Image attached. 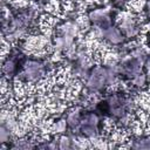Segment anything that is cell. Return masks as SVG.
<instances>
[{"label": "cell", "instance_id": "3", "mask_svg": "<svg viewBox=\"0 0 150 150\" xmlns=\"http://www.w3.org/2000/svg\"><path fill=\"white\" fill-rule=\"evenodd\" d=\"M121 28H122L123 32H124L127 35H129V36H131V35H134V34L136 33L135 22H134V20L130 19V18H127V19H124V20L121 22Z\"/></svg>", "mask_w": 150, "mask_h": 150}, {"label": "cell", "instance_id": "2", "mask_svg": "<svg viewBox=\"0 0 150 150\" xmlns=\"http://www.w3.org/2000/svg\"><path fill=\"white\" fill-rule=\"evenodd\" d=\"M41 66L36 62H29L27 66H26V74H27V77L30 79V80H34L36 77H39V75L41 74Z\"/></svg>", "mask_w": 150, "mask_h": 150}, {"label": "cell", "instance_id": "6", "mask_svg": "<svg viewBox=\"0 0 150 150\" xmlns=\"http://www.w3.org/2000/svg\"><path fill=\"white\" fill-rule=\"evenodd\" d=\"M68 122H69V124H71V125L77 124V123H79V114H77V112L70 114L69 117H68Z\"/></svg>", "mask_w": 150, "mask_h": 150}, {"label": "cell", "instance_id": "10", "mask_svg": "<svg viewBox=\"0 0 150 150\" xmlns=\"http://www.w3.org/2000/svg\"><path fill=\"white\" fill-rule=\"evenodd\" d=\"M7 139V130L5 127H1V142H6Z\"/></svg>", "mask_w": 150, "mask_h": 150}, {"label": "cell", "instance_id": "8", "mask_svg": "<svg viewBox=\"0 0 150 150\" xmlns=\"http://www.w3.org/2000/svg\"><path fill=\"white\" fill-rule=\"evenodd\" d=\"M60 148H62V149H64V148H69V139L66 138V137H63V138L61 139Z\"/></svg>", "mask_w": 150, "mask_h": 150}, {"label": "cell", "instance_id": "5", "mask_svg": "<svg viewBox=\"0 0 150 150\" xmlns=\"http://www.w3.org/2000/svg\"><path fill=\"white\" fill-rule=\"evenodd\" d=\"M90 19L95 22H102L107 20V13L104 11H95L90 13Z\"/></svg>", "mask_w": 150, "mask_h": 150}, {"label": "cell", "instance_id": "1", "mask_svg": "<svg viewBox=\"0 0 150 150\" xmlns=\"http://www.w3.org/2000/svg\"><path fill=\"white\" fill-rule=\"evenodd\" d=\"M107 79H108L107 71L104 69H102V68H96L93 71L91 76H90V79L88 81V84H89V87H91L94 89H100V88H102L104 86Z\"/></svg>", "mask_w": 150, "mask_h": 150}, {"label": "cell", "instance_id": "7", "mask_svg": "<svg viewBox=\"0 0 150 150\" xmlns=\"http://www.w3.org/2000/svg\"><path fill=\"white\" fill-rule=\"evenodd\" d=\"M66 129V121H59L55 124V131L56 132H62Z\"/></svg>", "mask_w": 150, "mask_h": 150}, {"label": "cell", "instance_id": "9", "mask_svg": "<svg viewBox=\"0 0 150 150\" xmlns=\"http://www.w3.org/2000/svg\"><path fill=\"white\" fill-rule=\"evenodd\" d=\"M143 83H144V76H143V75H138V76L136 77V80H135V84L142 86Z\"/></svg>", "mask_w": 150, "mask_h": 150}, {"label": "cell", "instance_id": "4", "mask_svg": "<svg viewBox=\"0 0 150 150\" xmlns=\"http://www.w3.org/2000/svg\"><path fill=\"white\" fill-rule=\"evenodd\" d=\"M105 38L110 41V42H112V43H118V42H121L122 41V36H121V34H120V32L116 29V28H109V29H107L105 30Z\"/></svg>", "mask_w": 150, "mask_h": 150}, {"label": "cell", "instance_id": "11", "mask_svg": "<svg viewBox=\"0 0 150 150\" xmlns=\"http://www.w3.org/2000/svg\"><path fill=\"white\" fill-rule=\"evenodd\" d=\"M148 9H149V15H150V1H149V4H148Z\"/></svg>", "mask_w": 150, "mask_h": 150}]
</instances>
